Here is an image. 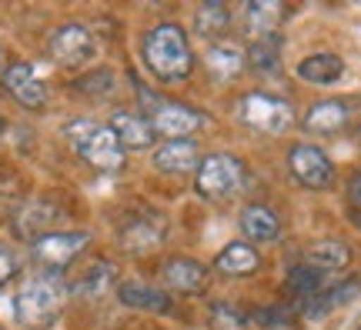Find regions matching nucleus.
I'll return each instance as SVG.
<instances>
[{
    "mask_svg": "<svg viewBox=\"0 0 361 330\" xmlns=\"http://www.w3.org/2000/svg\"><path fill=\"white\" fill-rule=\"evenodd\" d=\"M144 64L161 84H180L188 80L194 67V53L188 44V34L178 24H157L144 37Z\"/></svg>",
    "mask_w": 361,
    "mask_h": 330,
    "instance_id": "nucleus-1",
    "label": "nucleus"
},
{
    "mask_svg": "<svg viewBox=\"0 0 361 330\" xmlns=\"http://www.w3.org/2000/svg\"><path fill=\"white\" fill-rule=\"evenodd\" d=\"M67 140L97 170H121L124 167V147H121V140L114 137L111 127L90 124V120H78V124L67 127Z\"/></svg>",
    "mask_w": 361,
    "mask_h": 330,
    "instance_id": "nucleus-2",
    "label": "nucleus"
},
{
    "mask_svg": "<svg viewBox=\"0 0 361 330\" xmlns=\"http://www.w3.org/2000/svg\"><path fill=\"white\" fill-rule=\"evenodd\" d=\"M64 300H67V287L57 277H34L20 287L17 304H13V314H17L20 324H30V327L51 324V320L61 314Z\"/></svg>",
    "mask_w": 361,
    "mask_h": 330,
    "instance_id": "nucleus-3",
    "label": "nucleus"
},
{
    "mask_svg": "<svg viewBox=\"0 0 361 330\" xmlns=\"http://www.w3.org/2000/svg\"><path fill=\"white\" fill-rule=\"evenodd\" d=\"M245 180H247V170L234 153H211V157H204L201 167H197L194 187H197V193L207 197V201H224V197H231V193L241 191Z\"/></svg>",
    "mask_w": 361,
    "mask_h": 330,
    "instance_id": "nucleus-4",
    "label": "nucleus"
},
{
    "mask_svg": "<svg viewBox=\"0 0 361 330\" xmlns=\"http://www.w3.org/2000/svg\"><path fill=\"white\" fill-rule=\"evenodd\" d=\"M238 117H241L245 127L258 130V134H284L295 120L291 103L274 97V94H247V97H241Z\"/></svg>",
    "mask_w": 361,
    "mask_h": 330,
    "instance_id": "nucleus-5",
    "label": "nucleus"
},
{
    "mask_svg": "<svg viewBox=\"0 0 361 330\" xmlns=\"http://www.w3.org/2000/svg\"><path fill=\"white\" fill-rule=\"evenodd\" d=\"M288 167L298 177V184H305L308 191H328L335 184V164L328 160V153L311 144H295L288 153Z\"/></svg>",
    "mask_w": 361,
    "mask_h": 330,
    "instance_id": "nucleus-6",
    "label": "nucleus"
},
{
    "mask_svg": "<svg viewBox=\"0 0 361 330\" xmlns=\"http://www.w3.org/2000/svg\"><path fill=\"white\" fill-rule=\"evenodd\" d=\"M90 237L87 234H80V230H51V234H44L34 241V260L40 267H51V270H61L67 267L71 260H78L84 250H87Z\"/></svg>",
    "mask_w": 361,
    "mask_h": 330,
    "instance_id": "nucleus-7",
    "label": "nucleus"
},
{
    "mask_svg": "<svg viewBox=\"0 0 361 330\" xmlns=\"http://www.w3.org/2000/svg\"><path fill=\"white\" fill-rule=\"evenodd\" d=\"M97 53V44H94V34H90L84 24H64L54 30L51 37V57L61 67H84Z\"/></svg>",
    "mask_w": 361,
    "mask_h": 330,
    "instance_id": "nucleus-8",
    "label": "nucleus"
},
{
    "mask_svg": "<svg viewBox=\"0 0 361 330\" xmlns=\"http://www.w3.org/2000/svg\"><path fill=\"white\" fill-rule=\"evenodd\" d=\"M4 90L27 110H44L47 107V84L37 77V70L24 61H17L4 70Z\"/></svg>",
    "mask_w": 361,
    "mask_h": 330,
    "instance_id": "nucleus-9",
    "label": "nucleus"
},
{
    "mask_svg": "<svg viewBox=\"0 0 361 330\" xmlns=\"http://www.w3.org/2000/svg\"><path fill=\"white\" fill-rule=\"evenodd\" d=\"M151 110V127H154L157 137H168V140H188V134L204 124V117L194 114L191 107L184 103H171V101H157Z\"/></svg>",
    "mask_w": 361,
    "mask_h": 330,
    "instance_id": "nucleus-10",
    "label": "nucleus"
},
{
    "mask_svg": "<svg viewBox=\"0 0 361 330\" xmlns=\"http://www.w3.org/2000/svg\"><path fill=\"white\" fill-rule=\"evenodd\" d=\"M161 277H164V287L174 293H201L207 284V267L191 257H174L164 264Z\"/></svg>",
    "mask_w": 361,
    "mask_h": 330,
    "instance_id": "nucleus-11",
    "label": "nucleus"
},
{
    "mask_svg": "<svg viewBox=\"0 0 361 330\" xmlns=\"http://www.w3.org/2000/svg\"><path fill=\"white\" fill-rule=\"evenodd\" d=\"M154 167L161 174H188L194 167H201V151L194 140H168L154 151Z\"/></svg>",
    "mask_w": 361,
    "mask_h": 330,
    "instance_id": "nucleus-12",
    "label": "nucleus"
},
{
    "mask_svg": "<svg viewBox=\"0 0 361 330\" xmlns=\"http://www.w3.org/2000/svg\"><path fill=\"white\" fill-rule=\"evenodd\" d=\"M348 120L351 110L345 101H322L305 114V130L308 134H322V137H335V134L348 127Z\"/></svg>",
    "mask_w": 361,
    "mask_h": 330,
    "instance_id": "nucleus-13",
    "label": "nucleus"
},
{
    "mask_svg": "<svg viewBox=\"0 0 361 330\" xmlns=\"http://www.w3.org/2000/svg\"><path fill=\"white\" fill-rule=\"evenodd\" d=\"M107 127L114 130V137L121 140V147H130V151H147L157 137L154 127H151V120H144V117H137V114H128V110H117Z\"/></svg>",
    "mask_w": 361,
    "mask_h": 330,
    "instance_id": "nucleus-14",
    "label": "nucleus"
},
{
    "mask_svg": "<svg viewBox=\"0 0 361 330\" xmlns=\"http://www.w3.org/2000/svg\"><path fill=\"white\" fill-rule=\"evenodd\" d=\"M345 74V61L331 51H322V53H311L305 57L301 64H298V77L305 80V84H314V87H331L338 84Z\"/></svg>",
    "mask_w": 361,
    "mask_h": 330,
    "instance_id": "nucleus-15",
    "label": "nucleus"
},
{
    "mask_svg": "<svg viewBox=\"0 0 361 330\" xmlns=\"http://www.w3.org/2000/svg\"><path fill=\"white\" fill-rule=\"evenodd\" d=\"M247 53L234 44V40H214L211 47L204 51V64L207 70L218 77V80H231V77L241 74V67H245Z\"/></svg>",
    "mask_w": 361,
    "mask_h": 330,
    "instance_id": "nucleus-16",
    "label": "nucleus"
},
{
    "mask_svg": "<svg viewBox=\"0 0 361 330\" xmlns=\"http://www.w3.org/2000/svg\"><path fill=\"white\" fill-rule=\"evenodd\" d=\"M241 234H245L247 241L268 243L281 234V220L264 203H247L245 210H241Z\"/></svg>",
    "mask_w": 361,
    "mask_h": 330,
    "instance_id": "nucleus-17",
    "label": "nucleus"
},
{
    "mask_svg": "<svg viewBox=\"0 0 361 330\" xmlns=\"http://www.w3.org/2000/svg\"><path fill=\"white\" fill-rule=\"evenodd\" d=\"M117 300L124 307H134V310H151V314H168L171 310V297L168 293L154 291L147 284H137V280H124L117 287Z\"/></svg>",
    "mask_w": 361,
    "mask_h": 330,
    "instance_id": "nucleus-18",
    "label": "nucleus"
},
{
    "mask_svg": "<svg viewBox=\"0 0 361 330\" xmlns=\"http://www.w3.org/2000/svg\"><path fill=\"white\" fill-rule=\"evenodd\" d=\"M358 291H361V280H358V277H351V280H345V284H335L331 291L314 293L311 300H305V317H308V320L324 317V314H331L335 307L351 304V300L358 297Z\"/></svg>",
    "mask_w": 361,
    "mask_h": 330,
    "instance_id": "nucleus-19",
    "label": "nucleus"
},
{
    "mask_svg": "<svg viewBox=\"0 0 361 330\" xmlns=\"http://www.w3.org/2000/svg\"><path fill=\"white\" fill-rule=\"evenodd\" d=\"M281 17H284V7L278 0H251L245 7V30L255 40L271 37L278 30V24H281Z\"/></svg>",
    "mask_w": 361,
    "mask_h": 330,
    "instance_id": "nucleus-20",
    "label": "nucleus"
},
{
    "mask_svg": "<svg viewBox=\"0 0 361 330\" xmlns=\"http://www.w3.org/2000/svg\"><path fill=\"white\" fill-rule=\"evenodd\" d=\"M161 237H164V224L157 217H141L121 230V247L130 254H147L161 243Z\"/></svg>",
    "mask_w": 361,
    "mask_h": 330,
    "instance_id": "nucleus-21",
    "label": "nucleus"
},
{
    "mask_svg": "<svg viewBox=\"0 0 361 330\" xmlns=\"http://www.w3.org/2000/svg\"><path fill=\"white\" fill-rule=\"evenodd\" d=\"M348 260H351V250L345 247L341 241H318V243H311L308 247V254H305V264L308 267H314L318 274H338V270H345L348 267Z\"/></svg>",
    "mask_w": 361,
    "mask_h": 330,
    "instance_id": "nucleus-22",
    "label": "nucleus"
},
{
    "mask_svg": "<svg viewBox=\"0 0 361 330\" xmlns=\"http://www.w3.org/2000/svg\"><path fill=\"white\" fill-rule=\"evenodd\" d=\"M214 267L228 277H251L255 270H261V257L251 243H228L218 254Z\"/></svg>",
    "mask_w": 361,
    "mask_h": 330,
    "instance_id": "nucleus-23",
    "label": "nucleus"
},
{
    "mask_svg": "<svg viewBox=\"0 0 361 330\" xmlns=\"http://www.w3.org/2000/svg\"><path fill=\"white\" fill-rule=\"evenodd\" d=\"M57 207L47 201H34L27 203L24 210L17 214V230L24 234V237H30V241H37V237H44V234H51L54 220H57Z\"/></svg>",
    "mask_w": 361,
    "mask_h": 330,
    "instance_id": "nucleus-24",
    "label": "nucleus"
},
{
    "mask_svg": "<svg viewBox=\"0 0 361 330\" xmlns=\"http://www.w3.org/2000/svg\"><path fill=\"white\" fill-rule=\"evenodd\" d=\"M228 7L218 4V0H211V4H201L197 11H194V30H197V37L204 40H214L224 34V27H228Z\"/></svg>",
    "mask_w": 361,
    "mask_h": 330,
    "instance_id": "nucleus-25",
    "label": "nucleus"
},
{
    "mask_svg": "<svg viewBox=\"0 0 361 330\" xmlns=\"http://www.w3.org/2000/svg\"><path fill=\"white\" fill-rule=\"evenodd\" d=\"M288 291L295 293V297H301V300H311L314 293H322L324 291V274H318L314 267L308 264H298L288 270Z\"/></svg>",
    "mask_w": 361,
    "mask_h": 330,
    "instance_id": "nucleus-26",
    "label": "nucleus"
},
{
    "mask_svg": "<svg viewBox=\"0 0 361 330\" xmlns=\"http://www.w3.org/2000/svg\"><path fill=\"white\" fill-rule=\"evenodd\" d=\"M281 51H284V40L278 34H271V37H261L251 44L247 61H251L255 70H274V67L281 64Z\"/></svg>",
    "mask_w": 361,
    "mask_h": 330,
    "instance_id": "nucleus-27",
    "label": "nucleus"
},
{
    "mask_svg": "<svg viewBox=\"0 0 361 330\" xmlns=\"http://www.w3.org/2000/svg\"><path fill=\"white\" fill-rule=\"evenodd\" d=\"M111 287H114V267L104 264V260H101V264H94L87 274L78 280V293H80V297H104Z\"/></svg>",
    "mask_w": 361,
    "mask_h": 330,
    "instance_id": "nucleus-28",
    "label": "nucleus"
},
{
    "mask_svg": "<svg viewBox=\"0 0 361 330\" xmlns=\"http://www.w3.org/2000/svg\"><path fill=\"white\" fill-rule=\"evenodd\" d=\"M211 320H214V330H245V314L231 304H214Z\"/></svg>",
    "mask_w": 361,
    "mask_h": 330,
    "instance_id": "nucleus-29",
    "label": "nucleus"
},
{
    "mask_svg": "<svg viewBox=\"0 0 361 330\" xmlns=\"http://www.w3.org/2000/svg\"><path fill=\"white\" fill-rule=\"evenodd\" d=\"M255 324L271 327V330H281V327H288V310H281V307H264V310L255 314Z\"/></svg>",
    "mask_w": 361,
    "mask_h": 330,
    "instance_id": "nucleus-30",
    "label": "nucleus"
},
{
    "mask_svg": "<svg viewBox=\"0 0 361 330\" xmlns=\"http://www.w3.org/2000/svg\"><path fill=\"white\" fill-rule=\"evenodd\" d=\"M13 277H17V260H13V254L7 247H0V287L11 284Z\"/></svg>",
    "mask_w": 361,
    "mask_h": 330,
    "instance_id": "nucleus-31",
    "label": "nucleus"
},
{
    "mask_svg": "<svg viewBox=\"0 0 361 330\" xmlns=\"http://www.w3.org/2000/svg\"><path fill=\"white\" fill-rule=\"evenodd\" d=\"M348 201H351V207H355V210H361V170L348 180Z\"/></svg>",
    "mask_w": 361,
    "mask_h": 330,
    "instance_id": "nucleus-32",
    "label": "nucleus"
},
{
    "mask_svg": "<svg viewBox=\"0 0 361 330\" xmlns=\"http://www.w3.org/2000/svg\"><path fill=\"white\" fill-rule=\"evenodd\" d=\"M0 130H4V120H0Z\"/></svg>",
    "mask_w": 361,
    "mask_h": 330,
    "instance_id": "nucleus-33",
    "label": "nucleus"
}]
</instances>
